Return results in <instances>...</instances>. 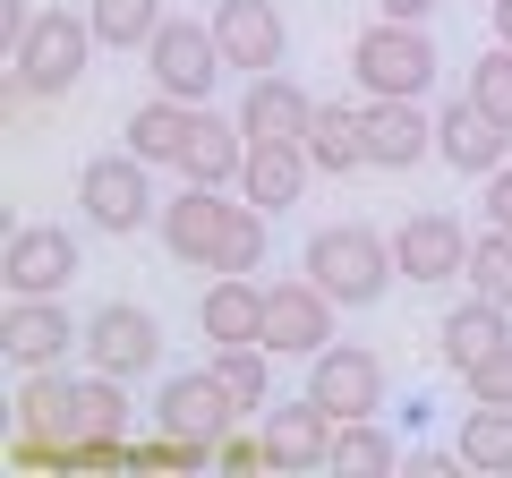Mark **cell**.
Here are the masks:
<instances>
[{"instance_id":"cell-32","label":"cell","mask_w":512,"mask_h":478,"mask_svg":"<svg viewBox=\"0 0 512 478\" xmlns=\"http://www.w3.org/2000/svg\"><path fill=\"white\" fill-rule=\"evenodd\" d=\"M461 94H470L487 120H504V129H512V43L478 52V60H470V77H461Z\"/></svg>"},{"instance_id":"cell-34","label":"cell","mask_w":512,"mask_h":478,"mask_svg":"<svg viewBox=\"0 0 512 478\" xmlns=\"http://www.w3.org/2000/svg\"><path fill=\"white\" fill-rule=\"evenodd\" d=\"M461 385H470V402H504L512 410V342H495L478 368H461Z\"/></svg>"},{"instance_id":"cell-4","label":"cell","mask_w":512,"mask_h":478,"mask_svg":"<svg viewBox=\"0 0 512 478\" xmlns=\"http://www.w3.org/2000/svg\"><path fill=\"white\" fill-rule=\"evenodd\" d=\"M436 43H427V26H410V18H376V26H359V43H350V77H359L367 94H410L419 103L427 86H436Z\"/></svg>"},{"instance_id":"cell-16","label":"cell","mask_w":512,"mask_h":478,"mask_svg":"<svg viewBox=\"0 0 512 478\" xmlns=\"http://www.w3.org/2000/svg\"><path fill=\"white\" fill-rule=\"evenodd\" d=\"M367 171H419L436 154V120L410 94H367Z\"/></svg>"},{"instance_id":"cell-37","label":"cell","mask_w":512,"mask_h":478,"mask_svg":"<svg viewBox=\"0 0 512 478\" xmlns=\"http://www.w3.org/2000/svg\"><path fill=\"white\" fill-rule=\"evenodd\" d=\"M487 222H495V231H512V163L487 171Z\"/></svg>"},{"instance_id":"cell-30","label":"cell","mask_w":512,"mask_h":478,"mask_svg":"<svg viewBox=\"0 0 512 478\" xmlns=\"http://www.w3.org/2000/svg\"><path fill=\"white\" fill-rule=\"evenodd\" d=\"M333 470L384 478V470H402V453H393V436H384L376 419H342V436H333Z\"/></svg>"},{"instance_id":"cell-2","label":"cell","mask_w":512,"mask_h":478,"mask_svg":"<svg viewBox=\"0 0 512 478\" xmlns=\"http://www.w3.org/2000/svg\"><path fill=\"white\" fill-rule=\"evenodd\" d=\"M94 52H103V43H94V18H86V9H35L26 43L9 52V77H18L26 94H43V103H60V94L86 77Z\"/></svg>"},{"instance_id":"cell-19","label":"cell","mask_w":512,"mask_h":478,"mask_svg":"<svg viewBox=\"0 0 512 478\" xmlns=\"http://www.w3.org/2000/svg\"><path fill=\"white\" fill-rule=\"evenodd\" d=\"M239 129H248V137H291V146H308L316 94L299 86V77L265 69V77H248V94H239Z\"/></svg>"},{"instance_id":"cell-20","label":"cell","mask_w":512,"mask_h":478,"mask_svg":"<svg viewBox=\"0 0 512 478\" xmlns=\"http://www.w3.org/2000/svg\"><path fill=\"white\" fill-rule=\"evenodd\" d=\"M197 120H205V103L146 94V103L128 111V137H120V146H128V154H146L154 171H180V163H188V137H197Z\"/></svg>"},{"instance_id":"cell-38","label":"cell","mask_w":512,"mask_h":478,"mask_svg":"<svg viewBox=\"0 0 512 478\" xmlns=\"http://www.w3.org/2000/svg\"><path fill=\"white\" fill-rule=\"evenodd\" d=\"M26 26H35V9H26V0H0V52H18Z\"/></svg>"},{"instance_id":"cell-28","label":"cell","mask_w":512,"mask_h":478,"mask_svg":"<svg viewBox=\"0 0 512 478\" xmlns=\"http://www.w3.org/2000/svg\"><path fill=\"white\" fill-rule=\"evenodd\" d=\"M461 461H470L478 478H512V410L504 402L461 410Z\"/></svg>"},{"instance_id":"cell-12","label":"cell","mask_w":512,"mask_h":478,"mask_svg":"<svg viewBox=\"0 0 512 478\" xmlns=\"http://www.w3.org/2000/svg\"><path fill=\"white\" fill-rule=\"evenodd\" d=\"M308 393L333 410V419H376L384 410V359L367 342H342V333H333V342L308 359Z\"/></svg>"},{"instance_id":"cell-36","label":"cell","mask_w":512,"mask_h":478,"mask_svg":"<svg viewBox=\"0 0 512 478\" xmlns=\"http://www.w3.org/2000/svg\"><path fill=\"white\" fill-rule=\"evenodd\" d=\"M402 470H410V478H461L470 461H461V444H453V453H436V444H419V453H402Z\"/></svg>"},{"instance_id":"cell-10","label":"cell","mask_w":512,"mask_h":478,"mask_svg":"<svg viewBox=\"0 0 512 478\" xmlns=\"http://www.w3.org/2000/svg\"><path fill=\"white\" fill-rule=\"evenodd\" d=\"M163 436H188V444H222L248 410L231 402V385H222L214 368H188V376H163V393H154V410H146Z\"/></svg>"},{"instance_id":"cell-8","label":"cell","mask_w":512,"mask_h":478,"mask_svg":"<svg viewBox=\"0 0 512 478\" xmlns=\"http://www.w3.org/2000/svg\"><path fill=\"white\" fill-rule=\"evenodd\" d=\"M333 316H342V299L316 274L265 282V350H274V359H316V350L333 342Z\"/></svg>"},{"instance_id":"cell-1","label":"cell","mask_w":512,"mask_h":478,"mask_svg":"<svg viewBox=\"0 0 512 478\" xmlns=\"http://www.w3.org/2000/svg\"><path fill=\"white\" fill-rule=\"evenodd\" d=\"M299 274H316L342 308H376L402 265H393V239H384V231H367V222H325V231L308 239Z\"/></svg>"},{"instance_id":"cell-22","label":"cell","mask_w":512,"mask_h":478,"mask_svg":"<svg viewBox=\"0 0 512 478\" xmlns=\"http://www.w3.org/2000/svg\"><path fill=\"white\" fill-rule=\"evenodd\" d=\"M495 342H512V308H495V299H461V308H444L436 325V350H444V368H478Z\"/></svg>"},{"instance_id":"cell-6","label":"cell","mask_w":512,"mask_h":478,"mask_svg":"<svg viewBox=\"0 0 512 478\" xmlns=\"http://www.w3.org/2000/svg\"><path fill=\"white\" fill-rule=\"evenodd\" d=\"M77 359L86 368H103V376H154L163 368V316L154 308H137V299H111V308H94L86 316V342H77Z\"/></svg>"},{"instance_id":"cell-40","label":"cell","mask_w":512,"mask_h":478,"mask_svg":"<svg viewBox=\"0 0 512 478\" xmlns=\"http://www.w3.org/2000/svg\"><path fill=\"white\" fill-rule=\"evenodd\" d=\"M495 9V43H512V0H487Z\"/></svg>"},{"instance_id":"cell-23","label":"cell","mask_w":512,"mask_h":478,"mask_svg":"<svg viewBox=\"0 0 512 478\" xmlns=\"http://www.w3.org/2000/svg\"><path fill=\"white\" fill-rule=\"evenodd\" d=\"M18 427H26V436H52V444H77V436H86V427H77V376L35 368L18 385Z\"/></svg>"},{"instance_id":"cell-29","label":"cell","mask_w":512,"mask_h":478,"mask_svg":"<svg viewBox=\"0 0 512 478\" xmlns=\"http://www.w3.org/2000/svg\"><path fill=\"white\" fill-rule=\"evenodd\" d=\"M128 376H103V368H86L77 376V427L86 436H128Z\"/></svg>"},{"instance_id":"cell-31","label":"cell","mask_w":512,"mask_h":478,"mask_svg":"<svg viewBox=\"0 0 512 478\" xmlns=\"http://www.w3.org/2000/svg\"><path fill=\"white\" fill-rule=\"evenodd\" d=\"M470 291L495 299V308H512V231H495V222L470 239Z\"/></svg>"},{"instance_id":"cell-24","label":"cell","mask_w":512,"mask_h":478,"mask_svg":"<svg viewBox=\"0 0 512 478\" xmlns=\"http://www.w3.org/2000/svg\"><path fill=\"white\" fill-rule=\"evenodd\" d=\"M308 163L325 171V180H350V171H367V111H350V103H316Z\"/></svg>"},{"instance_id":"cell-26","label":"cell","mask_w":512,"mask_h":478,"mask_svg":"<svg viewBox=\"0 0 512 478\" xmlns=\"http://www.w3.org/2000/svg\"><path fill=\"white\" fill-rule=\"evenodd\" d=\"M214 376L231 385V402L248 410V419L274 410V350H265V342H222L214 350Z\"/></svg>"},{"instance_id":"cell-3","label":"cell","mask_w":512,"mask_h":478,"mask_svg":"<svg viewBox=\"0 0 512 478\" xmlns=\"http://www.w3.org/2000/svg\"><path fill=\"white\" fill-rule=\"evenodd\" d=\"M77 205H86V222L94 231H111V239H137V231H154V214H163V197H154V163L146 154H94L86 171H77Z\"/></svg>"},{"instance_id":"cell-7","label":"cell","mask_w":512,"mask_h":478,"mask_svg":"<svg viewBox=\"0 0 512 478\" xmlns=\"http://www.w3.org/2000/svg\"><path fill=\"white\" fill-rule=\"evenodd\" d=\"M231 188H205V180H180V197H163V214H154V231H163V248L180 265H197V274H214L222 265V239H231Z\"/></svg>"},{"instance_id":"cell-27","label":"cell","mask_w":512,"mask_h":478,"mask_svg":"<svg viewBox=\"0 0 512 478\" xmlns=\"http://www.w3.org/2000/svg\"><path fill=\"white\" fill-rule=\"evenodd\" d=\"M86 18H94V43H103V52H146L171 9L163 0H86Z\"/></svg>"},{"instance_id":"cell-14","label":"cell","mask_w":512,"mask_h":478,"mask_svg":"<svg viewBox=\"0 0 512 478\" xmlns=\"http://www.w3.org/2000/svg\"><path fill=\"white\" fill-rule=\"evenodd\" d=\"M214 43L239 77H265L291 60V26H282L274 0H214Z\"/></svg>"},{"instance_id":"cell-33","label":"cell","mask_w":512,"mask_h":478,"mask_svg":"<svg viewBox=\"0 0 512 478\" xmlns=\"http://www.w3.org/2000/svg\"><path fill=\"white\" fill-rule=\"evenodd\" d=\"M256 265H265V205H248V197H239L231 239H222V265H214V274H256Z\"/></svg>"},{"instance_id":"cell-5","label":"cell","mask_w":512,"mask_h":478,"mask_svg":"<svg viewBox=\"0 0 512 478\" xmlns=\"http://www.w3.org/2000/svg\"><path fill=\"white\" fill-rule=\"evenodd\" d=\"M222 43H214V18H163V35L146 43V77L154 94H180V103H214L222 86Z\"/></svg>"},{"instance_id":"cell-39","label":"cell","mask_w":512,"mask_h":478,"mask_svg":"<svg viewBox=\"0 0 512 478\" xmlns=\"http://www.w3.org/2000/svg\"><path fill=\"white\" fill-rule=\"evenodd\" d=\"M376 9H384V18H410V26L436 18V0H376Z\"/></svg>"},{"instance_id":"cell-15","label":"cell","mask_w":512,"mask_h":478,"mask_svg":"<svg viewBox=\"0 0 512 478\" xmlns=\"http://www.w3.org/2000/svg\"><path fill=\"white\" fill-rule=\"evenodd\" d=\"M256 427H265V461H274V470H333V436H342V419H333L316 393L274 402Z\"/></svg>"},{"instance_id":"cell-18","label":"cell","mask_w":512,"mask_h":478,"mask_svg":"<svg viewBox=\"0 0 512 478\" xmlns=\"http://www.w3.org/2000/svg\"><path fill=\"white\" fill-rule=\"evenodd\" d=\"M316 163L308 146H291V137H248V163H239V197L265 205V214H291L299 197H308Z\"/></svg>"},{"instance_id":"cell-25","label":"cell","mask_w":512,"mask_h":478,"mask_svg":"<svg viewBox=\"0 0 512 478\" xmlns=\"http://www.w3.org/2000/svg\"><path fill=\"white\" fill-rule=\"evenodd\" d=\"M239 163H248V129H239V120H222V111H205V120H197V137H188V163H180V180L239 188Z\"/></svg>"},{"instance_id":"cell-9","label":"cell","mask_w":512,"mask_h":478,"mask_svg":"<svg viewBox=\"0 0 512 478\" xmlns=\"http://www.w3.org/2000/svg\"><path fill=\"white\" fill-rule=\"evenodd\" d=\"M86 342V325H77L69 308H60V291H9V316H0V350H9V368L35 376V368H60L69 350Z\"/></svg>"},{"instance_id":"cell-21","label":"cell","mask_w":512,"mask_h":478,"mask_svg":"<svg viewBox=\"0 0 512 478\" xmlns=\"http://www.w3.org/2000/svg\"><path fill=\"white\" fill-rule=\"evenodd\" d=\"M197 325L205 342H265V291H256V274H214L197 299Z\"/></svg>"},{"instance_id":"cell-13","label":"cell","mask_w":512,"mask_h":478,"mask_svg":"<svg viewBox=\"0 0 512 478\" xmlns=\"http://www.w3.org/2000/svg\"><path fill=\"white\" fill-rule=\"evenodd\" d=\"M86 274V248H77V231H60V222H18L9 231V248H0V282L9 291H69V282Z\"/></svg>"},{"instance_id":"cell-11","label":"cell","mask_w":512,"mask_h":478,"mask_svg":"<svg viewBox=\"0 0 512 478\" xmlns=\"http://www.w3.org/2000/svg\"><path fill=\"white\" fill-rule=\"evenodd\" d=\"M393 265H402V282H419V291L470 282V231H461V214H436V205H419V214L393 231Z\"/></svg>"},{"instance_id":"cell-17","label":"cell","mask_w":512,"mask_h":478,"mask_svg":"<svg viewBox=\"0 0 512 478\" xmlns=\"http://www.w3.org/2000/svg\"><path fill=\"white\" fill-rule=\"evenodd\" d=\"M436 163H453L461 180H487V171L512 163V129H504V120H487V111L461 94V103L436 111Z\"/></svg>"},{"instance_id":"cell-35","label":"cell","mask_w":512,"mask_h":478,"mask_svg":"<svg viewBox=\"0 0 512 478\" xmlns=\"http://www.w3.org/2000/svg\"><path fill=\"white\" fill-rule=\"evenodd\" d=\"M214 470H274V461H265V427H231V436L214 444Z\"/></svg>"}]
</instances>
